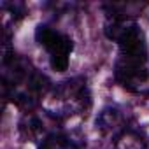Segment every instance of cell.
Segmentation results:
<instances>
[{
    "instance_id": "1",
    "label": "cell",
    "mask_w": 149,
    "mask_h": 149,
    "mask_svg": "<svg viewBox=\"0 0 149 149\" xmlns=\"http://www.w3.org/2000/svg\"><path fill=\"white\" fill-rule=\"evenodd\" d=\"M107 39L119 47L114 63L116 83L130 93H149V51L140 26L128 16L109 14L105 28Z\"/></svg>"
},
{
    "instance_id": "2",
    "label": "cell",
    "mask_w": 149,
    "mask_h": 149,
    "mask_svg": "<svg viewBox=\"0 0 149 149\" xmlns=\"http://www.w3.org/2000/svg\"><path fill=\"white\" fill-rule=\"evenodd\" d=\"M2 84L6 100L16 104L19 109L33 111L51 91V83L28 60L9 51V39L6 37V49L2 60Z\"/></svg>"
},
{
    "instance_id": "4",
    "label": "cell",
    "mask_w": 149,
    "mask_h": 149,
    "mask_svg": "<svg viewBox=\"0 0 149 149\" xmlns=\"http://www.w3.org/2000/svg\"><path fill=\"white\" fill-rule=\"evenodd\" d=\"M35 40L40 47L46 49L49 65L53 70L65 72L68 68L70 54L74 51V42L67 33H63L49 25H39L35 28Z\"/></svg>"
},
{
    "instance_id": "5",
    "label": "cell",
    "mask_w": 149,
    "mask_h": 149,
    "mask_svg": "<svg viewBox=\"0 0 149 149\" xmlns=\"http://www.w3.org/2000/svg\"><path fill=\"white\" fill-rule=\"evenodd\" d=\"M39 149H83V146L79 142H76L74 139L67 137L65 133H53L47 139H44L39 146Z\"/></svg>"
},
{
    "instance_id": "3",
    "label": "cell",
    "mask_w": 149,
    "mask_h": 149,
    "mask_svg": "<svg viewBox=\"0 0 149 149\" xmlns=\"http://www.w3.org/2000/svg\"><path fill=\"white\" fill-rule=\"evenodd\" d=\"M47 98L46 111L56 119H63L72 114H84L91 107V95L83 77H74L54 86Z\"/></svg>"
}]
</instances>
